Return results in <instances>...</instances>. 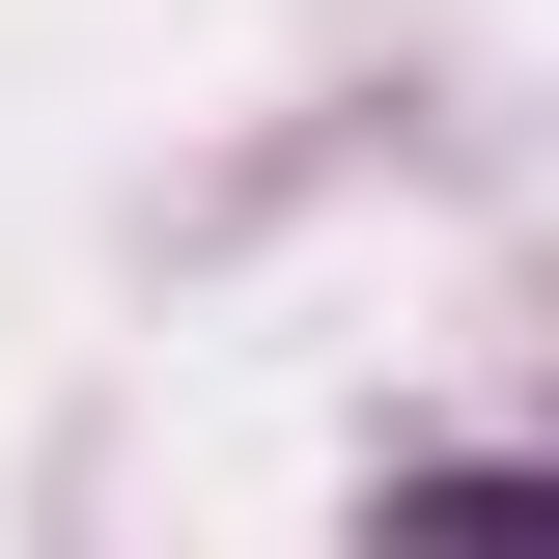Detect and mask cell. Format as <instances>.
I'll return each instance as SVG.
<instances>
[]
</instances>
